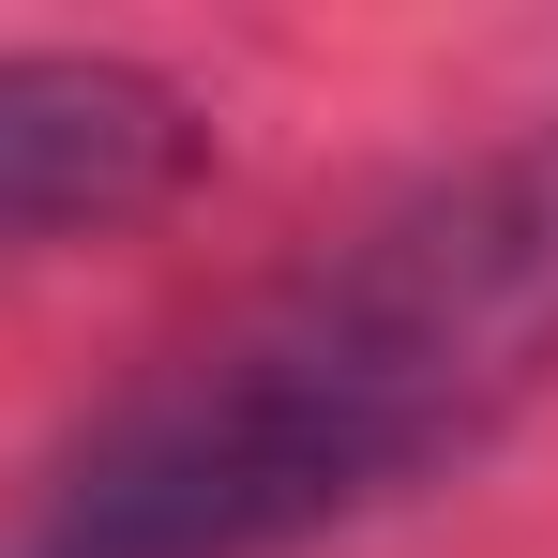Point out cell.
Instances as JSON below:
<instances>
[{
    "label": "cell",
    "mask_w": 558,
    "mask_h": 558,
    "mask_svg": "<svg viewBox=\"0 0 558 558\" xmlns=\"http://www.w3.org/2000/svg\"><path fill=\"white\" fill-rule=\"evenodd\" d=\"M558 377V106L317 242L272 302L121 392L0 558H287L483 453Z\"/></svg>",
    "instance_id": "obj_1"
},
{
    "label": "cell",
    "mask_w": 558,
    "mask_h": 558,
    "mask_svg": "<svg viewBox=\"0 0 558 558\" xmlns=\"http://www.w3.org/2000/svg\"><path fill=\"white\" fill-rule=\"evenodd\" d=\"M196 167V106L136 61H0V242H46V227H121Z\"/></svg>",
    "instance_id": "obj_2"
}]
</instances>
